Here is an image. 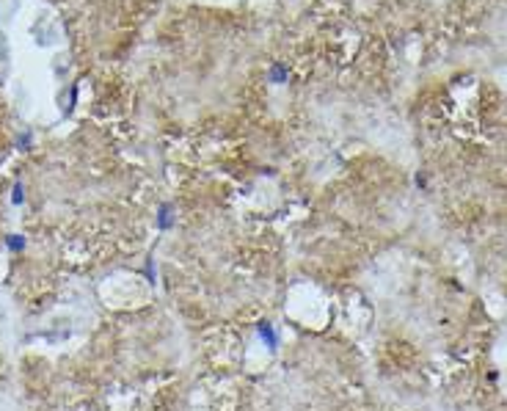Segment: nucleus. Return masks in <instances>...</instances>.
<instances>
[{"label":"nucleus","mask_w":507,"mask_h":411,"mask_svg":"<svg viewBox=\"0 0 507 411\" xmlns=\"http://www.w3.org/2000/svg\"><path fill=\"white\" fill-rule=\"evenodd\" d=\"M273 78H279L276 83H284V66H273Z\"/></svg>","instance_id":"3"},{"label":"nucleus","mask_w":507,"mask_h":411,"mask_svg":"<svg viewBox=\"0 0 507 411\" xmlns=\"http://www.w3.org/2000/svg\"><path fill=\"white\" fill-rule=\"evenodd\" d=\"M14 204H22V185L14 188Z\"/></svg>","instance_id":"4"},{"label":"nucleus","mask_w":507,"mask_h":411,"mask_svg":"<svg viewBox=\"0 0 507 411\" xmlns=\"http://www.w3.org/2000/svg\"><path fill=\"white\" fill-rule=\"evenodd\" d=\"M257 334H259V340L265 342L268 351H276V348H279V334H276V328L270 326L268 320H259L257 323Z\"/></svg>","instance_id":"1"},{"label":"nucleus","mask_w":507,"mask_h":411,"mask_svg":"<svg viewBox=\"0 0 507 411\" xmlns=\"http://www.w3.org/2000/svg\"><path fill=\"white\" fill-rule=\"evenodd\" d=\"M8 246H11V249H22V238H8Z\"/></svg>","instance_id":"5"},{"label":"nucleus","mask_w":507,"mask_h":411,"mask_svg":"<svg viewBox=\"0 0 507 411\" xmlns=\"http://www.w3.org/2000/svg\"><path fill=\"white\" fill-rule=\"evenodd\" d=\"M157 227H160V229L174 227V210L168 207V204H163V207H160V215H157Z\"/></svg>","instance_id":"2"}]
</instances>
